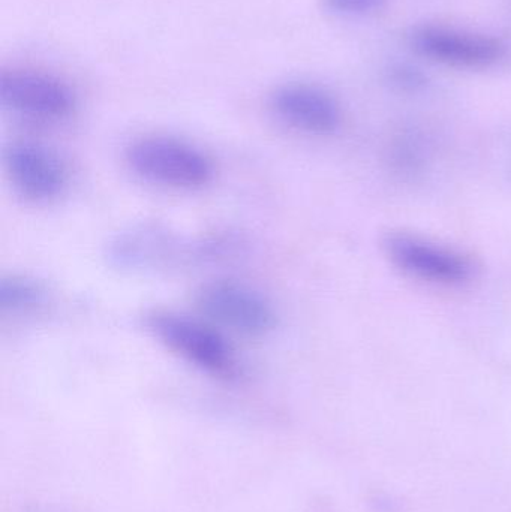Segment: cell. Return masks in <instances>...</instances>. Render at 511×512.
Wrapping results in <instances>:
<instances>
[{"mask_svg": "<svg viewBox=\"0 0 511 512\" xmlns=\"http://www.w3.org/2000/svg\"><path fill=\"white\" fill-rule=\"evenodd\" d=\"M75 87L53 72L9 68L0 72V107L21 119L56 123L77 113Z\"/></svg>", "mask_w": 511, "mask_h": 512, "instance_id": "5", "label": "cell"}, {"mask_svg": "<svg viewBox=\"0 0 511 512\" xmlns=\"http://www.w3.org/2000/svg\"><path fill=\"white\" fill-rule=\"evenodd\" d=\"M108 258L114 267L134 273L167 270L192 258V245L161 225H134L111 240Z\"/></svg>", "mask_w": 511, "mask_h": 512, "instance_id": "9", "label": "cell"}, {"mask_svg": "<svg viewBox=\"0 0 511 512\" xmlns=\"http://www.w3.org/2000/svg\"><path fill=\"white\" fill-rule=\"evenodd\" d=\"M269 108L278 122L312 137H329L342 125V107L336 96L309 81H287L273 89Z\"/></svg>", "mask_w": 511, "mask_h": 512, "instance_id": "8", "label": "cell"}, {"mask_svg": "<svg viewBox=\"0 0 511 512\" xmlns=\"http://www.w3.org/2000/svg\"><path fill=\"white\" fill-rule=\"evenodd\" d=\"M3 167L14 191L29 203H51L68 189L66 162L41 141H11L3 149Z\"/></svg>", "mask_w": 511, "mask_h": 512, "instance_id": "7", "label": "cell"}, {"mask_svg": "<svg viewBox=\"0 0 511 512\" xmlns=\"http://www.w3.org/2000/svg\"><path fill=\"white\" fill-rule=\"evenodd\" d=\"M408 45L422 59L459 71H491L510 56L509 45L498 36L438 23L414 26Z\"/></svg>", "mask_w": 511, "mask_h": 512, "instance_id": "3", "label": "cell"}, {"mask_svg": "<svg viewBox=\"0 0 511 512\" xmlns=\"http://www.w3.org/2000/svg\"><path fill=\"white\" fill-rule=\"evenodd\" d=\"M129 170L143 182L173 191H200L216 176L215 162L197 144L171 135H146L125 152Z\"/></svg>", "mask_w": 511, "mask_h": 512, "instance_id": "2", "label": "cell"}, {"mask_svg": "<svg viewBox=\"0 0 511 512\" xmlns=\"http://www.w3.org/2000/svg\"><path fill=\"white\" fill-rule=\"evenodd\" d=\"M387 0H323L324 9L333 17L363 18L380 11Z\"/></svg>", "mask_w": 511, "mask_h": 512, "instance_id": "11", "label": "cell"}, {"mask_svg": "<svg viewBox=\"0 0 511 512\" xmlns=\"http://www.w3.org/2000/svg\"><path fill=\"white\" fill-rule=\"evenodd\" d=\"M47 300V288L26 274H8L0 279V313L20 316L35 312Z\"/></svg>", "mask_w": 511, "mask_h": 512, "instance_id": "10", "label": "cell"}, {"mask_svg": "<svg viewBox=\"0 0 511 512\" xmlns=\"http://www.w3.org/2000/svg\"><path fill=\"white\" fill-rule=\"evenodd\" d=\"M386 254L402 273L438 286H462L471 282L476 265L470 256L416 234H390Z\"/></svg>", "mask_w": 511, "mask_h": 512, "instance_id": "6", "label": "cell"}, {"mask_svg": "<svg viewBox=\"0 0 511 512\" xmlns=\"http://www.w3.org/2000/svg\"><path fill=\"white\" fill-rule=\"evenodd\" d=\"M198 312L222 331L263 337L278 324L275 304L248 283L216 279L204 283L195 294Z\"/></svg>", "mask_w": 511, "mask_h": 512, "instance_id": "4", "label": "cell"}, {"mask_svg": "<svg viewBox=\"0 0 511 512\" xmlns=\"http://www.w3.org/2000/svg\"><path fill=\"white\" fill-rule=\"evenodd\" d=\"M153 336L174 355L213 378L234 381L242 375V363L225 331L203 316L173 310H155L147 316Z\"/></svg>", "mask_w": 511, "mask_h": 512, "instance_id": "1", "label": "cell"}]
</instances>
